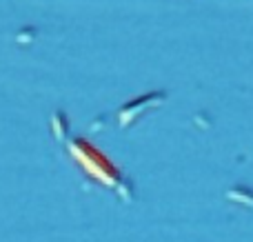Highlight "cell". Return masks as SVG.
<instances>
[{"label": "cell", "mask_w": 253, "mask_h": 242, "mask_svg": "<svg viewBox=\"0 0 253 242\" xmlns=\"http://www.w3.org/2000/svg\"><path fill=\"white\" fill-rule=\"evenodd\" d=\"M71 154L83 162V167L87 169L91 176H96L100 182H105L107 187H120L123 176L116 169V164H111L105 156L98 149H93L91 145H87L84 140H76L71 142Z\"/></svg>", "instance_id": "obj_1"}, {"label": "cell", "mask_w": 253, "mask_h": 242, "mask_svg": "<svg viewBox=\"0 0 253 242\" xmlns=\"http://www.w3.org/2000/svg\"><path fill=\"white\" fill-rule=\"evenodd\" d=\"M165 93L158 91V93H144V96L135 98V100H131L129 105H125L123 109H120L118 118H120V127H129L131 122H133L138 116H142V111L147 109V107H158L165 102Z\"/></svg>", "instance_id": "obj_2"}, {"label": "cell", "mask_w": 253, "mask_h": 242, "mask_svg": "<svg viewBox=\"0 0 253 242\" xmlns=\"http://www.w3.org/2000/svg\"><path fill=\"white\" fill-rule=\"evenodd\" d=\"M227 198L247 204V207H253V191L247 189V187H233V189H229L227 191Z\"/></svg>", "instance_id": "obj_3"}, {"label": "cell", "mask_w": 253, "mask_h": 242, "mask_svg": "<svg viewBox=\"0 0 253 242\" xmlns=\"http://www.w3.org/2000/svg\"><path fill=\"white\" fill-rule=\"evenodd\" d=\"M53 129H56V136L62 138L65 136V129H67V120L62 114H56V118H53Z\"/></svg>", "instance_id": "obj_4"}]
</instances>
